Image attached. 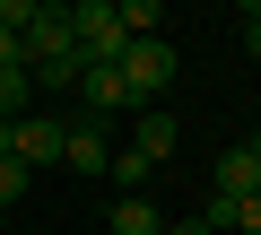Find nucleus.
I'll use <instances>...</instances> for the list:
<instances>
[{
	"label": "nucleus",
	"mask_w": 261,
	"mask_h": 235,
	"mask_svg": "<svg viewBox=\"0 0 261 235\" xmlns=\"http://www.w3.org/2000/svg\"><path fill=\"white\" fill-rule=\"evenodd\" d=\"M122 87H130V105H140V113H157V96L174 87V44L166 35H148V44H122Z\"/></svg>",
	"instance_id": "nucleus-1"
},
{
	"label": "nucleus",
	"mask_w": 261,
	"mask_h": 235,
	"mask_svg": "<svg viewBox=\"0 0 261 235\" xmlns=\"http://www.w3.org/2000/svg\"><path fill=\"white\" fill-rule=\"evenodd\" d=\"M79 105H87L79 122H96V113H130V87H122V70H113V61H87V70H79Z\"/></svg>",
	"instance_id": "nucleus-5"
},
{
	"label": "nucleus",
	"mask_w": 261,
	"mask_h": 235,
	"mask_svg": "<svg viewBox=\"0 0 261 235\" xmlns=\"http://www.w3.org/2000/svg\"><path fill=\"white\" fill-rule=\"evenodd\" d=\"M61 140H70V122H61V113H18V122H9L18 166H61Z\"/></svg>",
	"instance_id": "nucleus-4"
},
{
	"label": "nucleus",
	"mask_w": 261,
	"mask_h": 235,
	"mask_svg": "<svg viewBox=\"0 0 261 235\" xmlns=\"http://www.w3.org/2000/svg\"><path fill=\"white\" fill-rule=\"evenodd\" d=\"M244 44L261 53V0H252V9H244Z\"/></svg>",
	"instance_id": "nucleus-14"
},
{
	"label": "nucleus",
	"mask_w": 261,
	"mask_h": 235,
	"mask_svg": "<svg viewBox=\"0 0 261 235\" xmlns=\"http://www.w3.org/2000/svg\"><path fill=\"white\" fill-rule=\"evenodd\" d=\"M166 235H209V218H183V226H166Z\"/></svg>",
	"instance_id": "nucleus-15"
},
{
	"label": "nucleus",
	"mask_w": 261,
	"mask_h": 235,
	"mask_svg": "<svg viewBox=\"0 0 261 235\" xmlns=\"http://www.w3.org/2000/svg\"><path fill=\"white\" fill-rule=\"evenodd\" d=\"M27 96H35L27 61H18V70H0V122H18V113H27Z\"/></svg>",
	"instance_id": "nucleus-10"
},
{
	"label": "nucleus",
	"mask_w": 261,
	"mask_h": 235,
	"mask_svg": "<svg viewBox=\"0 0 261 235\" xmlns=\"http://www.w3.org/2000/svg\"><path fill=\"white\" fill-rule=\"evenodd\" d=\"M252 157H261V131H252Z\"/></svg>",
	"instance_id": "nucleus-16"
},
{
	"label": "nucleus",
	"mask_w": 261,
	"mask_h": 235,
	"mask_svg": "<svg viewBox=\"0 0 261 235\" xmlns=\"http://www.w3.org/2000/svg\"><path fill=\"white\" fill-rule=\"evenodd\" d=\"M18 53H27V70H44V61H70V53H79V44H70V9L35 0V18H27V35H18Z\"/></svg>",
	"instance_id": "nucleus-3"
},
{
	"label": "nucleus",
	"mask_w": 261,
	"mask_h": 235,
	"mask_svg": "<svg viewBox=\"0 0 261 235\" xmlns=\"http://www.w3.org/2000/svg\"><path fill=\"white\" fill-rule=\"evenodd\" d=\"M18 192H27V166H18V157H0V218H9V200H18Z\"/></svg>",
	"instance_id": "nucleus-12"
},
{
	"label": "nucleus",
	"mask_w": 261,
	"mask_h": 235,
	"mask_svg": "<svg viewBox=\"0 0 261 235\" xmlns=\"http://www.w3.org/2000/svg\"><path fill=\"white\" fill-rule=\"evenodd\" d=\"M105 226H113V235H166V218H157V200H148V192H122Z\"/></svg>",
	"instance_id": "nucleus-9"
},
{
	"label": "nucleus",
	"mask_w": 261,
	"mask_h": 235,
	"mask_svg": "<svg viewBox=\"0 0 261 235\" xmlns=\"http://www.w3.org/2000/svg\"><path fill=\"white\" fill-rule=\"evenodd\" d=\"M18 61H27V53H18V35H9V27H0V70H18Z\"/></svg>",
	"instance_id": "nucleus-13"
},
{
	"label": "nucleus",
	"mask_w": 261,
	"mask_h": 235,
	"mask_svg": "<svg viewBox=\"0 0 261 235\" xmlns=\"http://www.w3.org/2000/svg\"><path fill=\"white\" fill-rule=\"evenodd\" d=\"M105 174H113V183H122V192H140V183H148V174H157V166H148V157H140V148H113V166H105Z\"/></svg>",
	"instance_id": "nucleus-11"
},
{
	"label": "nucleus",
	"mask_w": 261,
	"mask_h": 235,
	"mask_svg": "<svg viewBox=\"0 0 261 235\" xmlns=\"http://www.w3.org/2000/svg\"><path fill=\"white\" fill-rule=\"evenodd\" d=\"M70 44H79V61H122V9L113 0H70Z\"/></svg>",
	"instance_id": "nucleus-2"
},
{
	"label": "nucleus",
	"mask_w": 261,
	"mask_h": 235,
	"mask_svg": "<svg viewBox=\"0 0 261 235\" xmlns=\"http://www.w3.org/2000/svg\"><path fill=\"white\" fill-rule=\"evenodd\" d=\"M252 192H261V157H252V140H244V148L218 157V200H252Z\"/></svg>",
	"instance_id": "nucleus-7"
},
{
	"label": "nucleus",
	"mask_w": 261,
	"mask_h": 235,
	"mask_svg": "<svg viewBox=\"0 0 261 235\" xmlns=\"http://www.w3.org/2000/svg\"><path fill=\"white\" fill-rule=\"evenodd\" d=\"M61 166H70V174H105V166H113V140H105L96 122H70V140H61Z\"/></svg>",
	"instance_id": "nucleus-6"
},
{
	"label": "nucleus",
	"mask_w": 261,
	"mask_h": 235,
	"mask_svg": "<svg viewBox=\"0 0 261 235\" xmlns=\"http://www.w3.org/2000/svg\"><path fill=\"white\" fill-rule=\"evenodd\" d=\"M174 140H183V131H174V113H140V122H130V148H140L148 166H166Z\"/></svg>",
	"instance_id": "nucleus-8"
}]
</instances>
